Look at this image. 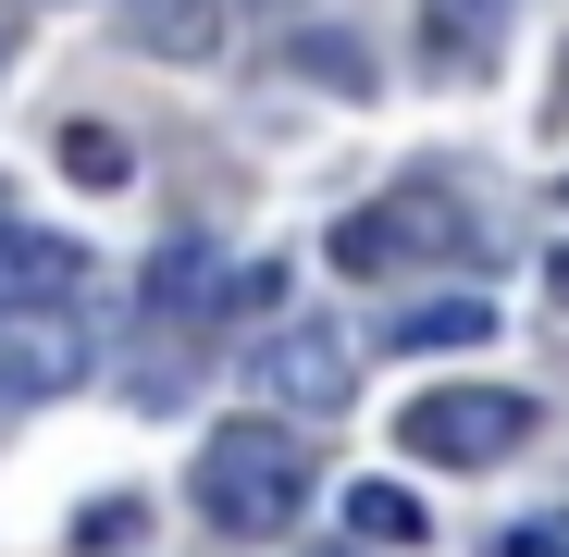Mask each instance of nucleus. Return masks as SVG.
<instances>
[{"label": "nucleus", "instance_id": "1", "mask_svg": "<svg viewBox=\"0 0 569 557\" xmlns=\"http://www.w3.org/2000/svg\"><path fill=\"white\" fill-rule=\"evenodd\" d=\"M310 471H322L310 434H284V421H211V446H199V471H186V496H199L211 533L272 545L284 520L310 508Z\"/></svg>", "mask_w": 569, "mask_h": 557}, {"label": "nucleus", "instance_id": "8", "mask_svg": "<svg viewBox=\"0 0 569 557\" xmlns=\"http://www.w3.org/2000/svg\"><path fill=\"white\" fill-rule=\"evenodd\" d=\"M62 385H87V335L74 322H0V409L62 397Z\"/></svg>", "mask_w": 569, "mask_h": 557}, {"label": "nucleus", "instance_id": "2", "mask_svg": "<svg viewBox=\"0 0 569 557\" xmlns=\"http://www.w3.org/2000/svg\"><path fill=\"white\" fill-rule=\"evenodd\" d=\"M322 260L347 272V286H385V272H421V260H483V236H470V211L446 199V186H385V199H359Z\"/></svg>", "mask_w": 569, "mask_h": 557}, {"label": "nucleus", "instance_id": "5", "mask_svg": "<svg viewBox=\"0 0 569 557\" xmlns=\"http://www.w3.org/2000/svg\"><path fill=\"white\" fill-rule=\"evenodd\" d=\"M87 286V248L50 223H0V322H62V298Z\"/></svg>", "mask_w": 569, "mask_h": 557}, {"label": "nucleus", "instance_id": "12", "mask_svg": "<svg viewBox=\"0 0 569 557\" xmlns=\"http://www.w3.org/2000/svg\"><path fill=\"white\" fill-rule=\"evenodd\" d=\"M397 347H483V298H421V310H397Z\"/></svg>", "mask_w": 569, "mask_h": 557}, {"label": "nucleus", "instance_id": "10", "mask_svg": "<svg viewBox=\"0 0 569 557\" xmlns=\"http://www.w3.org/2000/svg\"><path fill=\"white\" fill-rule=\"evenodd\" d=\"M347 533L359 545H433V520H421L409 484H347Z\"/></svg>", "mask_w": 569, "mask_h": 557}, {"label": "nucleus", "instance_id": "9", "mask_svg": "<svg viewBox=\"0 0 569 557\" xmlns=\"http://www.w3.org/2000/svg\"><path fill=\"white\" fill-rule=\"evenodd\" d=\"M112 13H124V38L161 50V62H211V50H223V0H112Z\"/></svg>", "mask_w": 569, "mask_h": 557}, {"label": "nucleus", "instance_id": "4", "mask_svg": "<svg viewBox=\"0 0 569 557\" xmlns=\"http://www.w3.org/2000/svg\"><path fill=\"white\" fill-rule=\"evenodd\" d=\"M248 385H260L272 409H310V421H335V409L359 397V347H347L335 322H272V335L248 347Z\"/></svg>", "mask_w": 569, "mask_h": 557}, {"label": "nucleus", "instance_id": "14", "mask_svg": "<svg viewBox=\"0 0 569 557\" xmlns=\"http://www.w3.org/2000/svg\"><path fill=\"white\" fill-rule=\"evenodd\" d=\"M137 533H149V508H137V496H112V508H87V520H74V545H87V557H112V545H137Z\"/></svg>", "mask_w": 569, "mask_h": 557}, {"label": "nucleus", "instance_id": "3", "mask_svg": "<svg viewBox=\"0 0 569 557\" xmlns=\"http://www.w3.org/2000/svg\"><path fill=\"white\" fill-rule=\"evenodd\" d=\"M532 434H545V409L520 385H421L409 421H397V446L433 458V471H496V458H520Z\"/></svg>", "mask_w": 569, "mask_h": 557}, {"label": "nucleus", "instance_id": "11", "mask_svg": "<svg viewBox=\"0 0 569 557\" xmlns=\"http://www.w3.org/2000/svg\"><path fill=\"white\" fill-rule=\"evenodd\" d=\"M62 173H74V186H124V173H137L124 125H62Z\"/></svg>", "mask_w": 569, "mask_h": 557}, {"label": "nucleus", "instance_id": "6", "mask_svg": "<svg viewBox=\"0 0 569 557\" xmlns=\"http://www.w3.org/2000/svg\"><path fill=\"white\" fill-rule=\"evenodd\" d=\"M236 298H272V272H248V286H236L199 236H173V248L149 260V322H223Z\"/></svg>", "mask_w": 569, "mask_h": 557}, {"label": "nucleus", "instance_id": "13", "mask_svg": "<svg viewBox=\"0 0 569 557\" xmlns=\"http://www.w3.org/2000/svg\"><path fill=\"white\" fill-rule=\"evenodd\" d=\"M298 74H322V87H347V100H371V62H359V38H347V26L298 38Z\"/></svg>", "mask_w": 569, "mask_h": 557}, {"label": "nucleus", "instance_id": "15", "mask_svg": "<svg viewBox=\"0 0 569 557\" xmlns=\"http://www.w3.org/2000/svg\"><path fill=\"white\" fill-rule=\"evenodd\" d=\"M545 286H557V310H569V248H557V260H545Z\"/></svg>", "mask_w": 569, "mask_h": 557}, {"label": "nucleus", "instance_id": "7", "mask_svg": "<svg viewBox=\"0 0 569 557\" xmlns=\"http://www.w3.org/2000/svg\"><path fill=\"white\" fill-rule=\"evenodd\" d=\"M508 13H520V0H421V50H433V74H446V87H483L496 50H508Z\"/></svg>", "mask_w": 569, "mask_h": 557}, {"label": "nucleus", "instance_id": "16", "mask_svg": "<svg viewBox=\"0 0 569 557\" xmlns=\"http://www.w3.org/2000/svg\"><path fill=\"white\" fill-rule=\"evenodd\" d=\"M557 199H569V186H557Z\"/></svg>", "mask_w": 569, "mask_h": 557}]
</instances>
